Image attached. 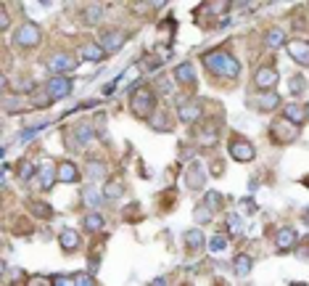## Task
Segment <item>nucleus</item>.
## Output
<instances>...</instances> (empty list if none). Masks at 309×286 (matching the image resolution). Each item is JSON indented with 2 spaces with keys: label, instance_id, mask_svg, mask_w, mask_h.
<instances>
[{
  "label": "nucleus",
  "instance_id": "obj_33",
  "mask_svg": "<svg viewBox=\"0 0 309 286\" xmlns=\"http://www.w3.org/2000/svg\"><path fill=\"white\" fill-rule=\"evenodd\" d=\"M77 133H80V141H82V143L90 141V127H77Z\"/></svg>",
  "mask_w": 309,
  "mask_h": 286
},
{
  "label": "nucleus",
  "instance_id": "obj_6",
  "mask_svg": "<svg viewBox=\"0 0 309 286\" xmlns=\"http://www.w3.org/2000/svg\"><path fill=\"white\" fill-rule=\"evenodd\" d=\"M288 56L298 64H304V67H309V43H304V40L288 43Z\"/></svg>",
  "mask_w": 309,
  "mask_h": 286
},
{
  "label": "nucleus",
  "instance_id": "obj_37",
  "mask_svg": "<svg viewBox=\"0 0 309 286\" xmlns=\"http://www.w3.org/2000/svg\"><path fill=\"white\" fill-rule=\"evenodd\" d=\"M304 217H306V223H309V212H304Z\"/></svg>",
  "mask_w": 309,
  "mask_h": 286
},
{
  "label": "nucleus",
  "instance_id": "obj_13",
  "mask_svg": "<svg viewBox=\"0 0 309 286\" xmlns=\"http://www.w3.org/2000/svg\"><path fill=\"white\" fill-rule=\"evenodd\" d=\"M77 178H80V170L74 167L72 162H61V164H58V180L72 183V180H77Z\"/></svg>",
  "mask_w": 309,
  "mask_h": 286
},
{
  "label": "nucleus",
  "instance_id": "obj_12",
  "mask_svg": "<svg viewBox=\"0 0 309 286\" xmlns=\"http://www.w3.org/2000/svg\"><path fill=\"white\" fill-rule=\"evenodd\" d=\"M283 117L288 119V122H294V125H302L304 117H306V112H304L302 106H296V104H286V106H283Z\"/></svg>",
  "mask_w": 309,
  "mask_h": 286
},
{
  "label": "nucleus",
  "instance_id": "obj_9",
  "mask_svg": "<svg viewBox=\"0 0 309 286\" xmlns=\"http://www.w3.org/2000/svg\"><path fill=\"white\" fill-rule=\"evenodd\" d=\"M48 64H50L53 72H74V67H77V61L72 56H66V53H56V56H50Z\"/></svg>",
  "mask_w": 309,
  "mask_h": 286
},
{
  "label": "nucleus",
  "instance_id": "obj_10",
  "mask_svg": "<svg viewBox=\"0 0 309 286\" xmlns=\"http://www.w3.org/2000/svg\"><path fill=\"white\" fill-rule=\"evenodd\" d=\"M275 82H278V72H275V69H270V67L259 69V72H256V77H254V85H256V88H262V90L272 88Z\"/></svg>",
  "mask_w": 309,
  "mask_h": 286
},
{
  "label": "nucleus",
  "instance_id": "obj_17",
  "mask_svg": "<svg viewBox=\"0 0 309 286\" xmlns=\"http://www.w3.org/2000/svg\"><path fill=\"white\" fill-rule=\"evenodd\" d=\"M80 53H82V59H88V61H98V59L103 56V51L98 48V45H92V43H88Z\"/></svg>",
  "mask_w": 309,
  "mask_h": 286
},
{
  "label": "nucleus",
  "instance_id": "obj_16",
  "mask_svg": "<svg viewBox=\"0 0 309 286\" xmlns=\"http://www.w3.org/2000/svg\"><path fill=\"white\" fill-rule=\"evenodd\" d=\"M256 106L259 109H275V106H280V98L275 96V93H267V96H262V98H256Z\"/></svg>",
  "mask_w": 309,
  "mask_h": 286
},
{
  "label": "nucleus",
  "instance_id": "obj_15",
  "mask_svg": "<svg viewBox=\"0 0 309 286\" xmlns=\"http://www.w3.org/2000/svg\"><path fill=\"white\" fill-rule=\"evenodd\" d=\"M77 241H80V236L74 233V230H61V244H64V249H77Z\"/></svg>",
  "mask_w": 309,
  "mask_h": 286
},
{
  "label": "nucleus",
  "instance_id": "obj_24",
  "mask_svg": "<svg viewBox=\"0 0 309 286\" xmlns=\"http://www.w3.org/2000/svg\"><path fill=\"white\" fill-rule=\"evenodd\" d=\"M190 175H193L190 186H193V188H198L201 183H204V172H201V164H193V172H190Z\"/></svg>",
  "mask_w": 309,
  "mask_h": 286
},
{
  "label": "nucleus",
  "instance_id": "obj_25",
  "mask_svg": "<svg viewBox=\"0 0 309 286\" xmlns=\"http://www.w3.org/2000/svg\"><path fill=\"white\" fill-rule=\"evenodd\" d=\"M151 125L156 127V130H170V119H164L162 114H156V117L151 119Z\"/></svg>",
  "mask_w": 309,
  "mask_h": 286
},
{
  "label": "nucleus",
  "instance_id": "obj_19",
  "mask_svg": "<svg viewBox=\"0 0 309 286\" xmlns=\"http://www.w3.org/2000/svg\"><path fill=\"white\" fill-rule=\"evenodd\" d=\"M248 270H251V260H248L246 254H238V257H236V273H238V275H246Z\"/></svg>",
  "mask_w": 309,
  "mask_h": 286
},
{
  "label": "nucleus",
  "instance_id": "obj_30",
  "mask_svg": "<svg viewBox=\"0 0 309 286\" xmlns=\"http://www.w3.org/2000/svg\"><path fill=\"white\" fill-rule=\"evenodd\" d=\"M228 228L232 230V233H238V230H240V217H238V215L228 217Z\"/></svg>",
  "mask_w": 309,
  "mask_h": 286
},
{
  "label": "nucleus",
  "instance_id": "obj_22",
  "mask_svg": "<svg viewBox=\"0 0 309 286\" xmlns=\"http://www.w3.org/2000/svg\"><path fill=\"white\" fill-rule=\"evenodd\" d=\"M185 241H188V246H190V249H198V246L204 244V236H201V230H190V233L185 236Z\"/></svg>",
  "mask_w": 309,
  "mask_h": 286
},
{
  "label": "nucleus",
  "instance_id": "obj_27",
  "mask_svg": "<svg viewBox=\"0 0 309 286\" xmlns=\"http://www.w3.org/2000/svg\"><path fill=\"white\" fill-rule=\"evenodd\" d=\"M224 244H228V238H224V236H214L209 246L214 249V252H220V249H224Z\"/></svg>",
  "mask_w": 309,
  "mask_h": 286
},
{
  "label": "nucleus",
  "instance_id": "obj_23",
  "mask_svg": "<svg viewBox=\"0 0 309 286\" xmlns=\"http://www.w3.org/2000/svg\"><path fill=\"white\" fill-rule=\"evenodd\" d=\"M193 217L198 220V223H206V220H212V207H196V212H193Z\"/></svg>",
  "mask_w": 309,
  "mask_h": 286
},
{
  "label": "nucleus",
  "instance_id": "obj_36",
  "mask_svg": "<svg viewBox=\"0 0 309 286\" xmlns=\"http://www.w3.org/2000/svg\"><path fill=\"white\" fill-rule=\"evenodd\" d=\"M304 112H306V117H309V104H306V106H304Z\"/></svg>",
  "mask_w": 309,
  "mask_h": 286
},
{
  "label": "nucleus",
  "instance_id": "obj_8",
  "mask_svg": "<svg viewBox=\"0 0 309 286\" xmlns=\"http://www.w3.org/2000/svg\"><path fill=\"white\" fill-rule=\"evenodd\" d=\"M296 230L294 228H283V230H278V236H275V246H278V252H288V249H291L294 244H296Z\"/></svg>",
  "mask_w": 309,
  "mask_h": 286
},
{
  "label": "nucleus",
  "instance_id": "obj_20",
  "mask_svg": "<svg viewBox=\"0 0 309 286\" xmlns=\"http://www.w3.org/2000/svg\"><path fill=\"white\" fill-rule=\"evenodd\" d=\"M85 228H88V230H100V228H103V217L96 215V212H90V215L85 217Z\"/></svg>",
  "mask_w": 309,
  "mask_h": 286
},
{
  "label": "nucleus",
  "instance_id": "obj_31",
  "mask_svg": "<svg viewBox=\"0 0 309 286\" xmlns=\"http://www.w3.org/2000/svg\"><path fill=\"white\" fill-rule=\"evenodd\" d=\"M50 183H53V178H50V167L45 164V167H42V188H50Z\"/></svg>",
  "mask_w": 309,
  "mask_h": 286
},
{
  "label": "nucleus",
  "instance_id": "obj_32",
  "mask_svg": "<svg viewBox=\"0 0 309 286\" xmlns=\"http://www.w3.org/2000/svg\"><path fill=\"white\" fill-rule=\"evenodd\" d=\"M74 286H92V278L90 275H77V278H74Z\"/></svg>",
  "mask_w": 309,
  "mask_h": 286
},
{
  "label": "nucleus",
  "instance_id": "obj_18",
  "mask_svg": "<svg viewBox=\"0 0 309 286\" xmlns=\"http://www.w3.org/2000/svg\"><path fill=\"white\" fill-rule=\"evenodd\" d=\"M264 40H267V45L278 48V45H283V43H286V35H283V30H270Z\"/></svg>",
  "mask_w": 309,
  "mask_h": 286
},
{
  "label": "nucleus",
  "instance_id": "obj_11",
  "mask_svg": "<svg viewBox=\"0 0 309 286\" xmlns=\"http://www.w3.org/2000/svg\"><path fill=\"white\" fill-rule=\"evenodd\" d=\"M122 43H124V35L122 32H103L100 35V48L103 51H116Z\"/></svg>",
  "mask_w": 309,
  "mask_h": 286
},
{
  "label": "nucleus",
  "instance_id": "obj_5",
  "mask_svg": "<svg viewBox=\"0 0 309 286\" xmlns=\"http://www.w3.org/2000/svg\"><path fill=\"white\" fill-rule=\"evenodd\" d=\"M48 96L50 98H64V96H69L72 93V82L66 80V77H61V75H56L50 82H48Z\"/></svg>",
  "mask_w": 309,
  "mask_h": 286
},
{
  "label": "nucleus",
  "instance_id": "obj_35",
  "mask_svg": "<svg viewBox=\"0 0 309 286\" xmlns=\"http://www.w3.org/2000/svg\"><path fill=\"white\" fill-rule=\"evenodd\" d=\"M53 283H56V286H74V281H72V278H64V275H58Z\"/></svg>",
  "mask_w": 309,
  "mask_h": 286
},
{
  "label": "nucleus",
  "instance_id": "obj_14",
  "mask_svg": "<svg viewBox=\"0 0 309 286\" xmlns=\"http://www.w3.org/2000/svg\"><path fill=\"white\" fill-rule=\"evenodd\" d=\"M174 77H177V82H182V85L196 82V75H193V67H190V64H180V67H177V72H174Z\"/></svg>",
  "mask_w": 309,
  "mask_h": 286
},
{
  "label": "nucleus",
  "instance_id": "obj_34",
  "mask_svg": "<svg viewBox=\"0 0 309 286\" xmlns=\"http://www.w3.org/2000/svg\"><path fill=\"white\" fill-rule=\"evenodd\" d=\"M32 172H34V167L24 162V164H22V178H24V180H26V178H32Z\"/></svg>",
  "mask_w": 309,
  "mask_h": 286
},
{
  "label": "nucleus",
  "instance_id": "obj_29",
  "mask_svg": "<svg viewBox=\"0 0 309 286\" xmlns=\"http://www.w3.org/2000/svg\"><path fill=\"white\" fill-rule=\"evenodd\" d=\"M119 193H122V186H119V183H108V186H106V196L116 199Z\"/></svg>",
  "mask_w": 309,
  "mask_h": 286
},
{
  "label": "nucleus",
  "instance_id": "obj_7",
  "mask_svg": "<svg viewBox=\"0 0 309 286\" xmlns=\"http://www.w3.org/2000/svg\"><path fill=\"white\" fill-rule=\"evenodd\" d=\"M177 112H180L182 122H196V119L201 117V104H198V101H182Z\"/></svg>",
  "mask_w": 309,
  "mask_h": 286
},
{
  "label": "nucleus",
  "instance_id": "obj_3",
  "mask_svg": "<svg viewBox=\"0 0 309 286\" xmlns=\"http://www.w3.org/2000/svg\"><path fill=\"white\" fill-rule=\"evenodd\" d=\"M230 156L238 159V162H248V159H254V146L248 141H243V138H232L230 141Z\"/></svg>",
  "mask_w": 309,
  "mask_h": 286
},
{
  "label": "nucleus",
  "instance_id": "obj_1",
  "mask_svg": "<svg viewBox=\"0 0 309 286\" xmlns=\"http://www.w3.org/2000/svg\"><path fill=\"white\" fill-rule=\"evenodd\" d=\"M204 67L209 69V72H217V75H230V77H236L240 67H238V61L230 56V53H224V51H217V53H206L204 56Z\"/></svg>",
  "mask_w": 309,
  "mask_h": 286
},
{
  "label": "nucleus",
  "instance_id": "obj_21",
  "mask_svg": "<svg viewBox=\"0 0 309 286\" xmlns=\"http://www.w3.org/2000/svg\"><path fill=\"white\" fill-rule=\"evenodd\" d=\"M82 199H85L88 207H96L98 201H100V193H98L96 188H85V191H82Z\"/></svg>",
  "mask_w": 309,
  "mask_h": 286
},
{
  "label": "nucleus",
  "instance_id": "obj_28",
  "mask_svg": "<svg viewBox=\"0 0 309 286\" xmlns=\"http://www.w3.org/2000/svg\"><path fill=\"white\" fill-rule=\"evenodd\" d=\"M302 90H304V80H302V77H294V80H291V93L298 96Z\"/></svg>",
  "mask_w": 309,
  "mask_h": 286
},
{
  "label": "nucleus",
  "instance_id": "obj_4",
  "mask_svg": "<svg viewBox=\"0 0 309 286\" xmlns=\"http://www.w3.org/2000/svg\"><path fill=\"white\" fill-rule=\"evenodd\" d=\"M37 43H40V30L34 24H24L16 32V45H22V48H30V45H37Z\"/></svg>",
  "mask_w": 309,
  "mask_h": 286
},
{
  "label": "nucleus",
  "instance_id": "obj_26",
  "mask_svg": "<svg viewBox=\"0 0 309 286\" xmlns=\"http://www.w3.org/2000/svg\"><path fill=\"white\" fill-rule=\"evenodd\" d=\"M156 88L162 90L164 96H166V93H172V82L166 80V77H158V80H156Z\"/></svg>",
  "mask_w": 309,
  "mask_h": 286
},
{
  "label": "nucleus",
  "instance_id": "obj_2",
  "mask_svg": "<svg viewBox=\"0 0 309 286\" xmlns=\"http://www.w3.org/2000/svg\"><path fill=\"white\" fill-rule=\"evenodd\" d=\"M154 104H156L154 90L151 88H138L132 93V101H130V109H132L138 117H148L154 112Z\"/></svg>",
  "mask_w": 309,
  "mask_h": 286
}]
</instances>
